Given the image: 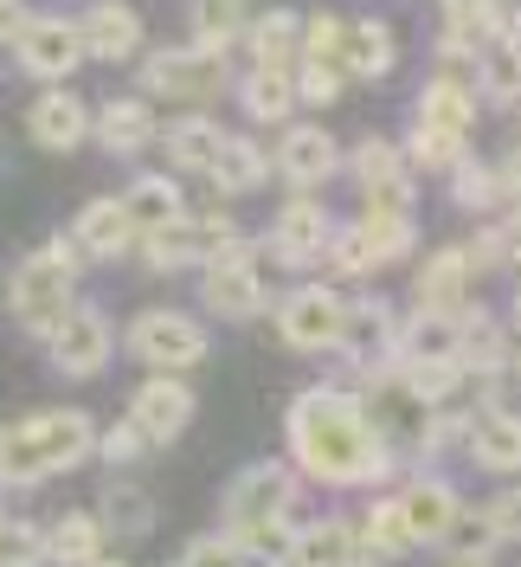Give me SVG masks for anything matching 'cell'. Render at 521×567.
<instances>
[{"label":"cell","mask_w":521,"mask_h":567,"mask_svg":"<svg viewBox=\"0 0 521 567\" xmlns=\"http://www.w3.org/2000/svg\"><path fill=\"white\" fill-rule=\"evenodd\" d=\"M367 548H361V529L329 516V523H303L296 542H290V561L283 567H361Z\"/></svg>","instance_id":"16"},{"label":"cell","mask_w":521,"mask_h":567,"mask_svg":"<svg viewBox=\"0 0 521 567\" xmlns=\"http://www.w3.org/2000/svg\"><path fill=\"white\" fill-rule=\"evenodd\" d=\"M45 349H52V368L59 374H77V381H91L97 368L110 361V349H116V336H110L104 310H91V303H77L52 336H45Z\"/></svg>","instance_id":"9"},{"label":"cell","mask_w":521,"mask_h":567,"mask_svg":"<svg viewBox=\"0 0 521 567\" xmlns=\"http://www.w3.org/2000/svg\"><path fill=\"white\" fill-rule=\"evenodd\" d=\"M361 548H367V555H406V548H418L399 496H393V503H374V509L361 516Z\"/></svg>","instance_id":"33"},{"label":"cell","mask_w":521,"mask_h":567,"mask_svg":"<svg viewBox=\"0 0 521 567\" xmlns=\"http://www.w3.org/2000/svg\"><path fill=\"white\" fill-rule=\"evenodd\" d=\"M496 542H502V529L489 523V509H477V516L463 509V516H457V529L445 535V548H451L457 561H483V555L496 548Z\"/></svg>","instance_id":"39"},{"label":"cell","mask_w":521,"mask_h":567,"mask_svg":"<svg viewBox=\"0 0 521 567\" xmlns=\"http://www.w3.org/2000/svg\"><path fill=\"white\" fill-rule=\"evenodd\" d=\"M97 452V420L77 406H45L0 425V484H45Z\"/></svg>","instance_id":"2"},{"label":"cell","mask_w":521,"mask_h":567,"mask_svg":"<svg viewBox=\"0 0 521 567\" xmlns=\"http://www.w3.org/2000/svg\"><path fill=\"white\" fill-rule=\"evenodd\" d=\"M283 432L296 471H310L315 484H381L393 471V445L374 432L367 400L342 388H303L283 413Z\"/></svg>","instance_id":"1"},{"label":"cell","mask_w":521,"mask_h":567,"mask_svg":"<svg viewBox=\"0 0 521 567\" xmlns=\"http://www.w3.org/2000/svg\"><path fill=\"white\" fill-rule=\"evenodd\" d=\"M232 246H239V226L226 213H180L174 226L142 239V258L148 271H187V265H219Z\"/></svg>","instance_id":"4"},{"label":"cell","mask_w":521,"mask_h":567,"mask_svg":"<svg viewBox=\"0 0 521 567\" xmlns=\"http://www.w3.org/2000/svg\"><path fill=\"white\" fill-rule=\"evenodd\" d=\"M342 354L354 361V368H367V374L399 368V329H393V310H386V303H347Z\"/></svg>","instance_id":"14"},{"label":"cell","mask_w":521,"mask_h":567,"mask_svg":"<svg viewBox=\"0 0 521 567\" xmlns=\"http://www.w3.org/2000/svg\"><path fill=\"white\" fill-rule=\"evenodd\" d=\"M200 303H207L212 317H226V322H251L258 310H264V278H258L251 251L232 246L219 265H207V278H200Z\"/></svg>","instance_id":"8"},{"label":"cell","mask_w":521,"mask_h":567,"mask_svg":"<svg viewBox=\"0 0 521 567\" xmlns=\"http://www.w3.org/2000/svg\"><path fill=\"white\" fill-rule=\"evenodd\" d=\"M483 91L496 97V104H521V45L483 52Z\"/></svg>","instance_id":"40"},{"label":"cell","mask_w":521,"mask_h":567,"mask_svg":"<svg viewBox=\"0 0 521 567\" xmlns=\"http://www.w3.org/2000/svg\"><path fill=\"white\" fill-rule=\"evenodd\" d=\"M123 207H129V219H136V233L148 239V233H161V226H174L180 213H187V200H180V187H174L168 175H142L129 194H123Z\"/></svg>","instance_id":"27"},{"label":"cell","mask_w":521,"mask_h":567,"mask_svg":"<svg viewBox=\"0 0 521 567\" xmlns=\"http://www.w3.org/2000/svg\"><path fill=\"white\" fill-rule=\"evenodd\" d=\"M39 561H52V542L33 523H20V516L0 509V567H39Z\"/></svg>","instance_id":"37"},{"label":"cell","mask_w":521,"mask_h":567,"mask_svg":"<svg viewBox=\"0 0 521 567\" xmlns=\"http://www.w3.org/2000/svg\"><path fill=\"white\" fill-rule=\"evenodd\" d=\"M129 349H136V361L161 368V374L200 368V361H207V329L194 317H180V310H142V317L129 322Z\"/></svg>","instance_id":"6"},{"label":"cell","mask_w":521,"mask_h":567,"mask_svg":"<svg viewBox=\"0 0 521 567\" xmlns=\"http://www.w3.org/2000/svg\"><path fill=\"white\" fill-rule=\"evenodd\" d=\"M470 458L483 471H521V413L509 406H489L470 420Z\"/></svg>","instance_id":"20"},{"label":"cell","mask_w":521,"mask_h":567,"mask_svg":"<svg viewBox=\"0 0 521 567\" xmlns=\"http://www.w3.org/2000/svg\"><path fill=\"white\" fill-rule=\"evenodd\" d=\"M431 361H463V317L418 310L399 329V368H431Z\"/></svg>","instance_id":"18"},{"label":"cell","mask_w":521,"mask_h":567,"mask_svg":"<svg viewBox=\"0 0 521 567\" xmlns=\"http://www.w3.org/2000/svg\"><path fill=\"white\" fill-rule=\"evenodd\" d=\"M489 523L502 529V542H515V535H521V491L496 496V503H489Z\"/></svg>","instance_id":"46"},{"label":"cell","mask_w":521,"mask_h":567,"mask_svg":"<svg viewBox=\"0 0 521 567\" xmlns=\"http://www.w3.org/2000/svg\"><path fill=\"white\" fill-rule=\"evenodd\" d=\"M418 123L470 136V123H477V97H470L463 84H451V78H438V84H425V91H418Z\"/></svg>","instance_id":"31"},{"label":"cell","mask_w":521,"mask_h":567,"mask_svg":"<svg viewBox=\"0 0 521 567\" xmlns=\"http://www.w3.org/2000/svg\"><path fill=\"white\" fill-rule=\"evenodd\" d=\"M52 561L59 567H91L104 561V516H91V509H65L59 523H52Z\"/></svg>","instance_id":"25"},{"label":"cell","mask_w":521,"mask_h":567,"mask_svg":"<svg viewBox=\"0 0 521 567\" xmlns=\"http://www.w3.org/2000/svg\"><path fill=\"white\" fill-rule=\"evenodd\" d=\"M502 200V168H477V162H463L457 168V207H496Z\"/></svg>","instance_id":"41"},{"label":"cell","mask_w":521,"mask_h":567,"mask_svg":"<svg viewBox=\"0 0 521 567\" xmlns=\"http://www.w3.org/2000/svg\"><path fill=\"white\" fill-rule=\"evenodd\" d=\"M335 142H329V130H290L278 148V168L283 181H296V187H322V181L335 175Z\"/></svg>","instance_id":"23"},{"label":"cell","mask_w":521,"mask_h":567,"mask_svg":"<svg viewBox=\"0 0 521 567\" xmlns=\"http://www.w3.org/2000/svg\"><path fill=\"white\" fill-rule=\"evenodd\" d=\"M470 251L463 246H445V251H431L425 265H418V310H438V317H463V290H470Z\"/></svg>","instance_id":"15"},{"label":"cell","mask_w":521,"mask_h":567,"mask_svg":"<svg viewBox=\"0 0 521 567\" xmlns=\"http://www.w3.org/2000/svg\"><path fill=\"white\" fill-rule=\"evenodd\" d=\"M335 65L354 71V78H386L393 71V33H386L381 20H347Z\"/></svg>","instance_id":"26"},{"label":"cell","mask_w":521,"mask_h":567,"mask_svg":"<svg viewBox=\"0 0 521 567\" xmlns=\"http://www.w3.org/2000/svg\"><path fill=\"white\" fill-rule=\"evenodd\" d=\"M148 91H161V97H212L219 84H226V59L207 52V45H194V52H155L148 65Z\"/></svg>","instance_id":"13"},{"label":"cell","mask_w":521,"mask_h":567,"mask_svg":"<svg viewBox=\"0 0 521 567\" xmlns=\"http://www.w3.org/2000/svg\"><path fill=\"white\" fill-rule=\"evenodd\" d=\"M244 110H251V116H258V123H283V116H290V104H296V91H290V78H283V71H251V78H244Z\"/></svg>","instance_id":"35"},{"label":"cell","mask_w":521,"mask_h":567,"mask_svg":"<svg viewBox=\"0 0 521 567\" xmlns=\"http://www.w3.org/2000/svg\"><path fill=\"white\" fill-rule=\"evenodd\" d=\"M296 503V471L290 464H244L226 491V529H264V523H283Z\"/></svg>","instance_id":"5"},{"label":"cell","mask_w":521,"mask_h":567,"mask_svg":"<svg viewBox=\"0 0 521 567\" xmlns=\"http://www.w3.org/2000/svg\"><path fill=\"white\" fill-rule=\"evenodd\" d=\"M142 45V20H136V7H123V0H116V7H91V20H84V52H91V59H129V52H136Z\"/></svg>","instance_id":"24"},{"label":"cell","mask_w":521,"mask_h":567,"mask_svg":"<svg viewBox=\"0 0 521 567\" xmlns=\"http://www.w3.org/2000/svg\"><path fill=\"white\" fill-rule=\"evenodd\" d=\"M278 329L290 349H342V329H347V303L322 284H303L278 303Z\"/></svg>","instance_id":"7"},{"label":"cell","mask_w":521,"mask_h":567,"mask_svg":"<svg viewBox=\"0 0 521 567\" xmlns=\"http://www.w3.org/2000/svg\"><path fill=\"white\" fill-rule=\"evenodd\" d=\"M20 27H27V20H20V7H13V0H0V39H20Z\"/></svg>","instance_id":"48"},{"label":"cell","mask_w":521,"mask_h":567,"mask_svg":"<svg viewBox=\"0 0 521 567\" xmlns=\"http://www.w3.org/2000/svg\"><path fill=\"white\" fill-rule=\"evenodd\" d=\"M104 529L129 535V542H142V535L155 529V496L142 491V484H129V477H110L104 484Z\"/></svg>","instance_id":"29"},{"label":"cell","mask_w":521,"mask_h":567,"mask_svg":"<svg viewBox=\"0 0 521 567\" xmlns=\"http://www.w3.org/2000/svg\"><path fill=\"white\" fill-rule=\"evenodd\" d=\"M406 155H413L418 168H463V136H457V130H431V123H418Z\"/></svg>","instance_id":"38"},{"label":"cell","mask_w":521,"mask_h":567,"mask_svg":"<svg viewBox=\"0 0 521 567\" xmlns=\"http://www.w3.org/2000/svg\"><path fill=\"white\" fill-rule=\"evenodd\" d=\"M463 567H483V561H463Z\"/></svg>","instance_id":"50"},{"label":"cell","mask_w":521,"mask_h":567,"mask_svg":"<svg viewBox=\"0 0 521 567\" xmlns=\"http://www.w3.org/2000/svg\"><path fill=\"white\" fill-rule=\"evenodd\" d=\"M329 246H335V226H329V213L315 207V200H290V207L278 213L271 251H278L283 265H315Z\"/></svg>","instance_id":"17"},{"label":"cell","mask_w":521,"mask_h":567,"mask_svg":"<svg viewBox=\"0 0 521 567\" xmlns=\"http://www.w3.org/2000/svg\"><path fill=\"white\" fill-rule=\"evenodd\" d=\"M13 59L33 71V78H71L84 65V27H65V20H27L20 39H13Z\"/></svg>","instance_id":"11"},{"label":"cell","mask_w":521,"mask_h":567,"mask_svg":"<svg viewBox=\"0 0 521 567\" xmlns=\"http://www.w3.org/2000/svg\"><path fill=\"white\" fill-rule=\"evenodd\" d=\"M515 310H521V290H515Z\"/></svg>","instance_id":"51"},{"label":"cell","mask_w":521,"mask_h":567,"mask_svg":"<svg viewBox=\"0 0 521 567\" xmlns=\"http://www.w3.org/2000/svg\"><path fill=\"white\" fill-rule=\"evenodd\" d=\"M142 445H148V439H142V425H136V420L110 425L104 439H97V452L110 458V471H123V464H136V452H142Z\"/></svg>","instance_id":"44"},{"label":"cell","mask_w":521,"mask_h":567,"mask_svg":"<svg viewBox=\"0 0 521 567\" xmlns=\"http://www.w3.org/2000/svg\"><path fill=\"white\" fill-rule=\"evenodd\" d=\"M303 33H310V27H303L296 13L271 7V13H264V20L251 27V59H258L264 71H283L290 59H296V39H303Z\"/></svg>","instance_id":"32"},{"label":"cell","mask_w":521,"mask_h":567,"mask_svg":"<svg viewBox=\"0 0 521 567\" xmlns=\"http://www.w3.org/2000/svg\"><path fill=\"white\" fill-rule=\"evenodd\" d=\"M91 567H123V561H91Z\"/></svg>","instance_id":"49"},{"label":"cell","mask_w":521,"mask_h":567,"mask_svg":"<svg viewBox=\"0 0 521 567\" xmlns=\"http://www.w3.org/2000/svg\"><path fill=\"white\" fill-rule=\"evenodd\" d=\"M354 181H361V194H367V213H399V219H413V175H406L399 148L361 142V148H354Z\"/></svg>","instance_id":"12"},{"label":"cell","mask_w":521,"mask_h":567,"mask_svg":"<svg viewBox=\"0 0 521 567\" xmlns=\"http://www.w3.org/2000/svg\"><path fill=\"white\" fill-rule=\"evenodd\" d=\"M244 27V0H194V39L207 52H226Z\"/></svg>","instance_id":"36"},{"label":"cell","mask_w":521,"mask_h":567,"mask_svg":"<svg viewBox=\"0 0 521 567\" xmlns=\"http://www.w3.org/2000/svg\"><path fill=\"white\" fill-rule=\"evenodd\" d=\"M445 13H451V27H457L451 33V52H457V45H470L496 20V0H445Z\"/></svg>","instance_id":"43"},{"label":"cell","mask_w":521,"mask_h":567,"mask_svg":"<svg viewBox=\"0 0 521 567\" xmlns=\"http://www.w3.org/2000/svg\"><path fill=\"white\" fill-rule=\"evenodd\" d=\"M77 239H45V246L13 271V290H7V310L27 336H52L59 322L77 310L71 303V284H77Z\"/></svg>","instance_id":"3"},{"label":"cell","mask_w":521,"mask_h":567,"mask_svg":"<svg viewBox=\"0 0 521 567\" xmlns=\"http://www.w3.org/2000/svg\"><path fill=\"white\" fill-rule=\"evenodd\" d=\"M97 136H104L110 155H136V148L155 142V110L142 104V97H116V104H104V116H97Z\"/></svg>","instance_id":"28"},{"label":"cell","mask_w":521,"mask_h":567,"mask_svg":"<svg viewBox=\"0 0 521 567\" xmlns=\"http://www.w3.org/2000/svg\"><path fill=\"white\" fill-rule=\"evenodd\" d=\"M129 420L142 425L148 445H174V439L187 432V420H194V388H187L180 374H155V381H142L136 388Z\"/></svg>","instance_id":"10"},{"label":"cell","mask_w":521,"mask_h":567,"mask_svg":"<svg viewBox=\"0 0 521 567\" xmlns=\"http://www.w3.org/2000/svg\"><path fill=\"white\" fill-rule=\"evenodd\" d=\"M335 91H342V71L329 65V59H310V65H303V97H310V104H329Z\"/></svg>","instance_id":"45"},{"label":"cell","mask_w":521,"mask_h":567,"mask_svg":"<svg viewBox=\"0 0 521 567\" xmlns=\"http://www.w3.org/2000/svg\"><path fill=\"white\" fill-rule=\"evenodd\" d=\"M180 567H251L244 561V548H239V535H200V542H194V548H187V555H180Z\"/></svg>","instance_id":"42"},{"label":"cell","mask_w":521,"mask_h":567,"mask_svg":"<svg viewBox=\"0 0 521 567\" xmlns=\"http://www.w3.org/2000/svg\"><path fill=\"white\" fill-rule=\"evenodd\" d=\"M27 123H33L39 148H77V142L91 136V110L77 104L71 91H45V97L27 110Z\"/></svg>","instance_id":"22"},{"label":"cell","mask_w":521,"mask_h":567,"mask_svg":"<svg viewBox=\"0 0 521 567\" xmlns=\"http://www.w3.org/2000/svg\"><path fill=\"white\" fill-rule=\"evenodd\" d=\"M264 175H271L264 148H258V142H244V136H226V155H219V168H212L219 194H251Z\"/></svg>","instance_id":"34"},{"label":"cell","mask_w":521,"mask_h":567,"mask_svg":"<svg viewBox=\"0 0 521 567\" xmlns=\"http://www.w3.org/2000/svg\"><path fill=\"white\" fill-rule=\"evenodd\" d=\"M168 155L180 168H194V175H212L219 155H226V136H219V123H207V116H187V123L168 130Z\"/></svg>","instance_id":"30"},{"label":"cell","mask_w":521,"mask_h":567,"mask_svg":"<svg viewBox=\"0 0 521 567\" xmlns=\"http://www.w3.org/2000/svg\"><path fill=\"white\" fill-rule=\"evenodd\" d=\"M71 239L91 251V258H116V251L136 246L142 233H136V219H129L123 200H91V207L77 213V233H71Z\"/></svg>","instance_id":"21"},{"label":"cell","mask_w":521,"mask_h":567,"mask_svg":"<svg viewBox=\"0 0 521 567\" xmlns=\"http://www.w3.org/2000/svg\"><path fill=\"white\" fill-rule=\"evenodd\" d=\"M502 194H509V200H521V148L502 162Z\"/></svg>","instance_id":"47"},{"label":"cell","mask_w":521,"mask_h":567,"mask_svg":"<svg viewBox=\"0 0 521 567\" xmlns=\"http://www.w3.org/2000/svg\"><path fill=\"white\" fill-rule=\"evenodd\" d=\"M406 523H413L418 542H445V535L457 529V516H463V503H457V491L445 484V477H418V484H406Z\"/></svg>","instance_id":"19"}]
</instances>
